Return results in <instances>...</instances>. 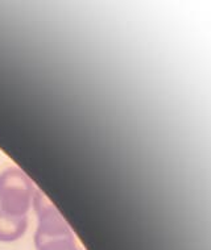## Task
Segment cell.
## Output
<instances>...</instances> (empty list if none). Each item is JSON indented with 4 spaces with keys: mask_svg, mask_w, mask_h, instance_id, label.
Here are the masks:
<instances>
[{
    "mask_svg": "<svg viewBox=\"0 0 211 250\" xmlns=\"http://www.w3.org/2000/svg\"><path fill=\"white\" fill-rule=\"evenodd\" d=\"M32 206L37 215L36 250H81L64 216L41 190L35 191Z\"/></svg>",
    "mask_w": 211,
    "mask_h": 250,
    "instance_id": "cell-1",
    "label": "cell"
},
{
    "mask_svg": "<svg viewBox=\"0 0 211 250\" xmlns=\"http://www.w3.org/2000/svg\"><path fill=\"white\" fill-rule=\"evenodd\" d=\"M35 185L23 170L9 167L0 173V209L9 215L26 216L35 196Z\"/></svg>",
    "mask_w": 211,
    "mask_h": 250,
    "instance_id": "cell-2",
    "label": "cell"
},
{
    "mask_svg": "<svg viewBox=\"0 0 211 250\" xmlns=\"http://www.w3.org/2000/svg\"><path fill=\"white\" fill-rule=\"evenodd\" d=\"M28 228L26 216L9 215L0 209V241L12 242L24 236Z\"/></svg>",
    "mask_w": 211,
    "mask_h": 250,
    "instance_id": "cell-3",
    "label": "cell"
}]
</instances>
